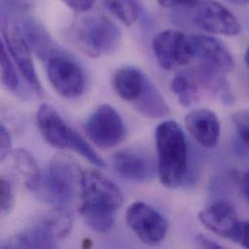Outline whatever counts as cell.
<instances>
[{"instance_id":"obj_1","label":"cell","mask_w":249,"mask_h":249,"mask_svg":"<svg viewBox=\"0 0 249 249\" xmlns=\"http://www.w3.org/2000/svg\"><path fill=\"white\" fill-rule=\"evenodd\" d=\"M80 213L93 231L105 234L115 224L124 196L118 185L96 170L83 171Z\"/></svg>"},{"instance_id":"obj_2","label":"cell","mask_w":249,"mask_h":249,"mask_svg":"<svg viewBox=\"0 0 249 249\" xmlns=\"http://www.w3.org/2000/svg\"><path fill=\"white\" fill-rule=\"evenodd\" d=\"M158 175L168 188L180 186L187 174V143L183 130L174 121H165L155 132Z\"/></svg>"},{"instance_id":"obj_3","label":"cell","mask_w":249,"mask_h":249,"mask_svg":"<svg viewBox=\"0 0 249 249\" xmlns=\"http://www.w3.org/2000/svg\"><path fill=\"white\" fill-rule=\"evenodd\" d=\"M82 176L74 158L56 154L49 162L35 193L56 208H67L78 194L81 195Z\"/></svg>"},{"instance_id":"obj_4","label":"cell","mask_w":249,"mask_h":249,"mask_svg":"<svg viewBox=\"0 0 249 249\" xmlns=\"http://www.w3.org/2000/svg\"><path fill=\"white\" fill-rule=\"evenodd\" d=\"M74 39L86 55L96 58L111 54L120 47L122 32L106 16L91 15L78 22Z\"/></svg>"},{"instance_id":"obj_5","label":"cell","mask_w":249,"mask_h":249,"mask_svg":"<svg viewBox=\"0 0 249 249\" xmlns=\"http://www.w3.org/2000/svg\"><path fill=\"white\" fill-rule=\"evenodd\" d=\"M84 128L88 137L102 148H111L120 144L126 134L121 115L107 104L97 107L92 112Z\"/></svg>"},{"instance_id":"obj_6","label":"cell","mask_w":249,"mask_h":249,"mask_svg":"<svg viewBox=\"0 0 249 249\" xmlns=\"http://www.w3.org/2000/svg\"><path fill=\"white\" fill-rule=\"evenodd\" d=\"M126 222L142 243L152 247L161 244L169 230L166 218L142 202H136L127 209Z\"/></svg>"},{"instance_id":"obj_7","label":"cell","mask_w":249,"mask_h":249,"mask_svg":"<svg viewBox=\"0 0 249 249\" xmlns=\"http://www.w3.org/2000/svg\"><path fill=\"white\" fill-rule=\"evenodd\" d=\"M2 42L8 53L29 87L38 95H42L43 89L33 64L31 49L18 24L7 18H2Z\"/></svg>"},{"instance_id":"obj_8","label":"cell","mask_w":249,"mask_h":249,"mask_svg":"<svg viewBox=\"0 0 249 249\" xmlns=\"http://www.w3.org/2000/svg\"><path fill=\"white\" fill-rule=\"evenodd\" d=\"M152 51L159 66L168 71L193 60L190 36L178 30L167 29L158 33L152 41Z\"/></svg>"},{"instance_id":"obj_9","label":"cell","mask_w":249,"mask_h":249,"mask_svg":"<svg viewBox=\"0 0 249 249\" xmlns=\"http://www.w3.org/2000/svg\"><path fill=\"white\" fill-rule=\"evenodd\" d=\"M192 10L193 23L202 30L224 36H236L242 32L236 16L216 0H199Z\"/></svg>"},{"instance_id":"obj_10","label":"cell","mask_w":249,"mask_h":249,"mask_svg":"<svg viewBox=\"0 0 249 249\" xmlns=\"http://www.w3.org/2000/svg\"><path fill=\"white\" fill-rule=\"evenodd\" d=\"M48 77L54 90L64 98L81 96L86 88L83 69L70 57L59 53L48 60Z\"/></svg>"},{"instance_id":"obj_11","label":"cell","mask_w":249,"mask_h":249,"mask_svg":"<svg viewBox=\"0 0 249 249\" xmlns=\"http://www.w3.org/2000/svg\"><path fill=\"white\" fill-rule=\"evenodd\" d=\"M190 42L196 67L224 75L234 69V58L222 41L209 35H194Z\"/></svg>"},{"instance_id":"obj_12","label":"cell","mask_w":249,"mask_h":249,"mask_svg":"<svg viewBox=\"0 0 249 249\" xmlns=\"http://www.w3.org/2000/svg\"><path fill=\"white\" fill-rule=\"evenodd\" d=\"M36 123L49 144L56 148H69L74 129L66 124L54 107L48 103L42 104L37 112Z\"/></svg>"},{"instance_id":"obj_13","label":"cell","mask_w":249,"mask_h":249,"mask_svg":"<svg viewBox=\"0 0 249 249\" xmlns=\"http://www.w3.org/2000/svg\"><path fill=\"white\" fill-rule=\"evenodd\" d=\"M185 126L192 138L202 146L214 147L220 139V122L215 113L208 109L193 110L184 120Z\"/></svg>"},{"instance_id":"obj_14","label":"cell","mask_w":249,"mask_h":249,"mask_svg":"<svg viewBox=\"0 0 249 249\" xmlns=\"http://www.w3.org/2000/svg\"><path fill=\"white\" fill-rule=\"evenodd\" d=\"M201 223L213 233L232 240L241 222L235 208L227 202H217L200 212L198 215Z\"/></svg>"},{"instance_id":"obj_15","label":"cell","mask_w":249,"mask_h":249,"mask_svg":"<svg viewBox=\"0 0 249 249\" xmlns=\"http://www.w3.org/2000/svg\"><path fill=\"white\" fill-rule=\"evenodd\" d=\"M59 241L53 226L46 217L9 239L3 249H54Z\"/></svg>"},{"instance_id":"obj_16","label":"cell","mask_w":249,"mask_h":249,"mask_svg":"<svg viewBox=\"0 0 249 249\" xmlns=\"http://www.w3.org/2000/svg\"><path fill=\"white\" fill-rule=\"evenodd\" d=\"M18 24L31 51L39 58L48 61L51 57L61 53L46 28L36 18L23 17Z\"/></svg>"},{"instance_id":"obj_17","label":"cell","mask_w":249,"mask_h":249,"mask_svg":"<svg viewBox=\"0 0 249 249\" xmlns=\"http://www.w3.org/2000/svg\"><path fill=\"white\" fill-rule=\"evenodd\" d=\"M115 171L127 179L142 181L151 178L152 164L141 152L133 149H123L113 157Z\"/></svg>"},{"instance_id":"obj_18","label":"cell","mask_w":249,"mask_h":249,"mask_svg":"<svg viewBox=\"0 0 249 249\" xmlns=\"http://www.w3.org/2000/svg\"><path fill=\"white\" fill-rule=\"evenodd\" d=\"M149 78L140 69L124 66L117 70L113 78V87L118 95L132 105L143 92Z\"/></svg>"},{"instance_id":"obj_19","label":"cell","mask_w":249,"mask_h":249,"mask_svg":"<svg viewBox=\"0 0 249 249\" xmlns=\"http://www.w3.org/2000/svg\"><path fill=\"white\" fill-rule=\"evenodd\" d=\"M133 107L141 115L150 119L164 118L170 114L169 106L150 80Z\"/></svg>"},{"instance_id":"obj_20","label":"cell","mask_w":249,"mask_h":249,"mask_svg":"<svg viewBox=\"0 0 249 249\" xmlns=\"http://www.w3.org/2000/svg\"><path fill=\"white\" fill-rule=\"evenodd\" d=\"M11 156L14 168L22 178L24 185L31 192H35L42 176L34 157L27 150L22 148L12 151Z\"/></svg>"},{"instance_id":"obj_21","label":"cell","mask_w":249,"mask_h":249,"mask_svg":"<svg viewBox=\"0 0 249 249\" xmlns=\"http://www.w3.org/2000/svg\"><path fill=\"white\" fill-rule=\"evenodd\" d=\"M171 90L183 107L192 105L200 98V85L191 71L176 75L171 82Z\"/></svg>"},{"instance_id":"obj_22","label":"cell","mask_w":249,"mask_h":249,"mask_svg":"<svg viewBox=\"0 0 249 249\" xmlns=\"http://www.w3.org/2000/svg\"><path fill=\"white\" fill-rule=\"evenodd\" d=\"M104 4L125 25H132L138 19L140 10L135 0H104Z\"/></svg>"},{"instance_id":"obj_23","label":"cell","mask_w":249,"mask_h":249,"mask_svg":"<svg viewBox=\"0 0 249 249\" xmlns=\"http://www.w3.org/2000/svg\"><path fill=\"white\" fill-rule=\"evenodd\" d=\"M0 64H1V80L6 89L12 92H18L19 89V80L12 62V57L7 51L6 46L1 41L0 52Z\"/></svg>"},{"instance_id":"obj_24","label":"cell","mask_w":249,"mask_h":249,"mask_svg":"<svg viewBox=\"0 0 249 249\" xmlns=\"http://www.w3.org/2000/svg\"><path fill=\"white\" fill-rule=\"evenodd\" d=\"M69 148L79 153L84 158L88 159L90 163L97 167H105V161L99 156V154L89 145V143L75 130L72 132Z\"/></svg>"},{"instance_id":"obj_25","label":"cell","mask_w":249,"mask_h":249,"mask_svg":"<svg viewBox=\"0 0 249 249\" xmlns=\"http://www.w3.org/2000/svg\"><path fill=\"white\" fill-rule=\"evenodd\" d=\"M232 120L240 141L249 150V110L237 112Z\"/></svg>"},{"instance_id":"obj_26","label":"cell","mask_w":249,"mask_h":249,"mask_svg":"<svg viewBox=\"0 0 249 249\" xmlns=\"http://www.w3.org/2000/svg\"><path fill=\"white\" fill-rule=\"evenodd\" d=\"M14 205V194L12 186L4 178L0 180V209L1 214L6 215L10 213Z\"/></svg>"},{"instance_id":"obj_27","label":"cell","mask_w":249,"mask_h":249,"mask_svg":"<svg viewBox=\"0 0 249 249\" xmlns=\"http://www.w3.org/2000/svg\"><path fill=\"white\" fill-rule=\"evenodd\" d=\"M231 241L245 249H249V221L239 223Z\"/></svg>"},{"instance_id":"obj_28","label":"cell","mask_w":249,"mask_h":249,"mask_svg":"<svg viewBox=\"0 0 249 249\" xmlns=\"http://www.w3.org/2000/svg\"><path fill=\"white\" fill-rule=\"evenodd\" d=\"M12 153V141L10 134L4 125L0 127V154L1 160H5L6 157Z\"/></svg>"},{"instance_id":"obj_29","label":"cell","mask_w":249,"mask_h":249,"mask_svg":"<svg viewBox=\"0 0 249 249\" xmlns=\"http://www.w3.org/2000/svg\"><path fill=\"white\" fill-rule=\"evenodd\" d=\"M157 3L167 9L172 8H185V9H193L199 0H156Z\"/></svg>"},{"instance_id":"obj_30","label":"cell","mask_w":249,"mask_h":249,"mask_svg":"<svg viewBox=\"0 0 249 249\" xmlns=\"http://www.w3.org/2000/svg\"><path fill=\"white\" fill-rule=\"evenodd\" d=\"M67 7L77 13H86L91 9L95 0H61Z\"/></svg>"},{"instance_id":"obj_31","label":"cell","mask_w":249,"mask_h":249,"mask_svg":"<svg viewBox=\"0 0 249 249\" xmlns=\"http://www.w3.org/2000/svg\"><path fill=\"white\" fill-rule=\"evenodd\" d=\"M196 243L197 245L202 248V249H222L223 247L220 246L219 244L215 243L214 241L211 240L207 236L203 234H199L196 236Z\"/></svg>"},{"instance_id":"obj_32","label":"cell","mask_w":249,"mask_h":249,"mask_svg":"<svg viewBox=\"0 0 249 249\" xmlns=\"http://www.w3.org/2000/svg\"><path fill=\"white\" fill-rule=\"evenodd\" d=\"M241 189L244 197L249 203V169L243 175L241 179Z\"/></svg>"},{"instance_id":"obj_33","label":"cell","mask_w":249,"mask_h":249,"mask_svg":"<svg viewBox=\"0 0 249 249\" xmlns=\"http://www.w3.org/2000/svg\"><path fill=\"white\" fill-rule=\"evenodd\" d=\"M228 1L237 6H248L249 5V0H228Z\"/></svg>"},{"instance_id":"obj_34","label":"cell","mask_w":249,"mask_h":249,"mask_svg":"<svg viewBox=\"0 0 249 249\" xmlns=\"http://www.w3.org/2000/svg\"><path fill=\"white\" fill-rule=\"evenodd\" d=\"M245 59H246V62H247V65L249 66V47L246 52V55H245Z\"/></svg>"}]
</instances>
